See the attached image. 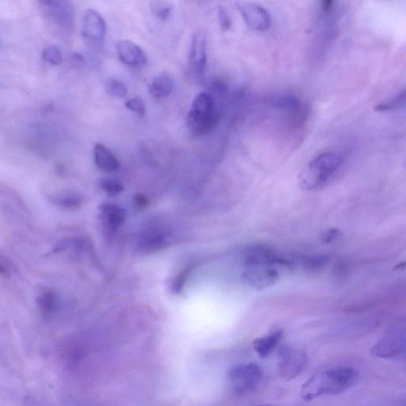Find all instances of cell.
<instances>
[{
    "instance_id": "cell-6",
    "label": "cell",
    "mask_w": 406,
    "mask_h": 406,
    "mask_svg": "<svg viewBox=\"0 0 406 406\" xmlns=\"http://www.w3.org/2000/svg\"><path fill=\"white\" fill-rule=\"evenodd\" d=\"M238 9L248 28L257 32H265L272 26V16L262 6L254 3H241L238 5Z\"/></svg>"
},
{
    "instance_id": "cell-16",
    "label": "cell",
    "mask_w": 406,
    "mask_h": 406,
    "mask_svg": "<svg viewBox=\"0 0 406 406\" xmlns=\"http://www.w3.org/2000/svg\"><path fill=\"white\" fill-rule=\"evenodd\" d=\"M167 236L160 233L148 234L141 242V248L145 252L158 251L167 245Z\"/></svg>"
},
{
    "instance_id": "cell-4",
    "label": "cell",
    "mask_w": 406,
    "mask_h": 406,
    "mask_svg": "<svg viewBox=\"0 0 406 406\" xmlns=\"http://www.w3.org/2000/svg\"><path fill=\"white\" fill-rule=\"evenodd\" d=\"M262 371L256 363L236 365L230 369L228 381L230 388L236 394L247 393L252 391L262 380Z\"/></svg>"
},
{
    "instance_id": "cell-7",
    "label": "cell",
    "mask_w": 406,
    "mask_h": 406,
    "mask_svg": "<svg viewBox=\"0 0 406 406\" xmlns=\"http://www.w3.org/2000/svg\"><path fill=\"white\" fill-rule=\"evenodd\" d=\"M38 4L40 10L54 23L64 26L72 25L74 9L71 2L66 0H43Z\"/></svg>"
},
{
    "instance_id": "cell-25",
    "label": "cell",
    "mask_w": 406,
    "mask_h": 406,
    "mask_svg": "<svg viewBox=\"0 0 406 406\" xmlns=\"http://www.w3.org/2000/svg\"><path fill=\"white\" fill-rule=\"evenodd\" d=\"M341 236V233L339 230L337 229H331L329 230L328 232L324 234L323 240L326 242H331L339 238Z\"/></svg>"
},
{
    "instance_id": "cell-26",
    "label": "cell",
    "mask_w": 406,
    "mask_h": 406,
    "mask_svg": "<svg viewBox=\"0 0 406 406\" xmlns=\"http://www.w3.org/2000/svg\"><path fill=\"white\" fill-rule=\"evenodd\" d=\"M136 201L138 202V205L140 207L144 206L146 203V199L143 195H138Z\"/></svg>"
},
{
    "instance_id": "cell-19",
    "label": "cell",
    "mask_w": 406,
    "mask_h": 406,
    "mask_svg": "<svg viewBox=\"0 0 406 406\" xmlns=\"http://www.w3.org/2000/svg\"><path fill=\"white\" fill-rule=\"evenodd\" d=\"M150 9L153 15L165 21L173 10V6L170 2L167 1H153L150 3Z\"/></svg>"
},
{
    "instance_id": "cell-1",
    "label": "cell",
    "mask_w": 406,
    "mask_h": 406,
    "mask_svg": "<svg viewBox=\"0 0 406 406\" xmlns=\"http://www.w3.org/2000/svg\"><path fill=\"white\" fill-rule=\"evenodd\" d=\"M356 371L351 367L331 368L316 375L303 385L302 397L306 400L327 395H338L356 380Z\"/></svg>"
},
{
    "instance_id": "cell-15",
    "label": "cell",
    "mask_w": 406,
    "mask_h": 406,
    "mask_svg": "<svg viewBox=\"0 0 406 406\" xmlns=\"http://www.w3.org/2000/svg\"><path fill=\"white\" fill-rule=\"evenodd\" d=\"M100 212L106 224L110 229H116L125 222L126 212L123 208L117 205L106 203L100 207Z\"/></svg>"
},
{
    "instance_id": "cell-8",
    "label": "cell",
    "mask_w": 406,
    "mask_h": 406,
    "mask_svg": "<svg viewBox=\"0 0 406 406\" xmlns=\"http://www.w3.org/2000/svg\"><path fill=\"white\" fill-rule=\"evenodd\" d=\"M106 31L104 19L97 11L89 9L84 13L81 21V33L84 38L91 42L101 43L105 38Z\"/></svg>"
},
{
    "instance_id": "cell-9",
    "label": "cell",
    "mask_w": 406,
    "mask_h": 406,
    "mask_svg": "<svg viewBox=\"0 0 406 406\" xmlns=\"http://www.w3.org/2000/svg\"><path fill=\"white\" fill-rule=\"evenodd\" d=\"M207 62V40L204 32H197L193 35L189 63L192 70L198 75L204 73Z\"/></svg>"
},
{
    "instance_id": "cell-11",
    "label": "cell",
    "mask_w": 406,
    "mask_h": 406,
    "mask_svg": "<svg viewBox=\"0 0 406 406\" xmlns=\"http://www.w3.org/2000/svg\"><path fill=\"white\" fill-rule=\"evenodd\" d=\"M404 349L405 345L401 338L389 336L374 345L371 349V354L383 358H395L400 356Z\"/></svg>"
},
{
    "instance_id": "cell-14",
    "label": "cell",
    "mask_w": 406,
    "mask_h": 406,
    "mask_svg": "<svg viewBox=\"0 0 406 406\" xmlns=\"http://www.w3.org/2000/svg\"><path fill=\"white\" fill-rule=\"evenodd\" d=\"M282 336L281 331H275L273 333L263 337L258 338L253 342V349L260 358H266L273 353Z\"/></svg>"
},
{
    "instance_id": "cell-2",
    "label": "cell",
    "mask_w": 406,
    "mask_h": 406,
    "mask_svg": "<svg viewBox=\"0 0 406 406\" xmlns=\"http://www.w3.org/2000/svg\"><path fill=\"white\" fill-rule=\"evenodd\" d=\"M218 117L214 98L207 93H199L193 99L187 114L188 131L195 137L202 136L212 130Z\"/></svg>"
},
{
    "instance_id": "cell-27",
    "label": "cell",
    "mask_w": 406,
    "mask_h": 406,
    "mask_svg": "<svg viewBox=\"0 0 406 406\" xmlns=\"http://www.w3.org/2000/svg\"><path fill=\"white\" fill-rule=\"evenodd\" d=\"M259 406H274V405H259Z\"/></svg>"
},
{
    "instance_id": "cell-20",
    "label": "cell",
    "mask_w": 406,
    "mask_h": 406,
    "mask_svg": "<svg viewBox=\"0 0 406 406\" xmlns=\"http://www.w3.org/2000/svg\"><path fill=\"white\" fill-rule=\"evenodd\" d=\"M106 90L110 96L114 98H124L128 94L126 86L117 79H110L106 84Z\"/></svg>"
},
{
    "instance_id": "cell-22",
    "label": "cell",
    "mask_w": 406,
    "mask_h": 406,
    "mask_svg": "<svg viewBox=\"0 0 406 406\" xmlns=\"http://www.w3.org/2000/svg\"><path fill=\"white\" fill-rule=\"evenodd\" d=\"M99 187L102 190L110 195H116L124 191L123 184L114 179H102L99 181Z\"/></svg>"
},
{
    "instance_id": "cell-12",
    "label": "cell",
    "mask_w": 406,
    "mask_h": 406,
    "mask_svg": "<svg viewBox=\"0 0 406 406\" xmlns=\"http://www.w3.org/2000/svg\"><path fill=\"white\" fill-rule=\"evenodd\" d=\"M94 160L100 170L106 172L116 171L120 167V162L116 155L109 148L100 143L94 147Z\"/></svg>"
},
{
    "instance_id": "cell-24",
    "label": "cell",
    "mask_w": 406,
    "mask_h": 406,
    "mask_svg": "<svg viewBox=\"0 0 406 406\" xmlns=\"http://www.w3.org/2000/svg\"><path fill=\"white\" fill-rule=\"evenodd\" d=\"M218 17L221 29L223 31H227L231 28V17H230L229 12L224 6H218Z\"/></svg>"
},
{
    "instance_id": "cell-17",
    "label": "cell",
    "mask_w": 406,
    "mask_h": 406,
    "mask_svg": "<svg viewBox=\"0 0 406 406\" xmlns=\"http://www.w3.org/2000/svg\"><path fill=\"white\" fill-rule=\"evenodd\" d=\"M38 307L44 314H50L57 307L55 293L50 289L40 290L37 297Z\"/></svg>"
},
{
    "instance_id": "cell-13",
    "label": "cell",
    "mask_w": 406,
    "mask_h": 406,
    "mask_svg": "<svg viewBox=\"0 0 406 406\" xmlns=\"http://www.w3.org/2000/svg\"><path fill=\"white\" fill-rule=\"evenodd\" d=\"M174 79L170 73L161 72L155 77L148 87L152 97L157 99L168 97L173 91Z\"/></svg>"
},
{
    "instance_id": "cell-3",
    "label": "cell",
    "mask_w": 406,
    "mask_h": 406,
    "mask_svg": "<svg viewBox=\"0 0 406 406\" xmlns=\"http://www.w3.org/2000/svg\"><path fill=\"white\" fill-rule=\"evenodd\" d=\"M344 155L329 152L317 155L300 175V184L307 188L320 187L342 165Z\"/></svg>"
},
{
    "instance_id": "cell-18",
    "label": "cell",
    "mask_w": 406,
    "mask_h": 406,
    "mask_svg": "<svg viewBox=\"0 0 406 406\" xmlns=\"http://www.w3.org/2000/svg\"><path fill=\"white\" fill-rule=\"evenodd\" d=\"M406 107V90L402 91L394 98L375 106V110L380 112H387L402 109Z\"/></svg>"
},
{
    "instance_id": "cell-21",
    "label": "cell",
    "mask_w": 406,
    "mask_h": 406,
    "mask_svg": "<svg viewBox=\"0 0 406 406\" xmlns=\"http://www.w3.org/2000/svg\"><path fill=\"white\" fill-rule=\"evenodd\" d=\"M43 58L45 62L52 65H59L63 62L62 51L54 45L46 47L43 52Z\"/></svg>"
},
{
    "instance_id": "cell-23",
    "label": "cell",
    "mask_w": 406,
    "mask_h": 406,
    "mask_svg": "<svg viewBox=\"0 0 406 406\" xmlns=\"http://www.w3.org/2000/svg\"><path fill=\"white\" fill-rule=\"evenodd\" d=\"M126 107L139 115L140 117H143L146 114V106L143 100L140 97H134L126 102Z\"/></svg>"
},
{
    "instance_id": "cell-5",
    "label": "cell",
    "mask_w": 406,
    "mask_h": 406,
    "mask_svg": "<svg viewBox=\"0 0 406 406\" xmlns=\"http://www.w3.org/2000/svg\"><path fill=\"white\" fill-rule=\"evenodd\" d=\"M279 356L280 374L286 380H292L299 376L308 363L306 353L301 350L284 348Z\"/></svg>"
},
{
    "instance_id": "cell-10",
    "label": "cell",
    "mask_w": 406,
    "mask_h": 406,
    "mask_svg": "<svg viewBox=\"0 0 406 406\" xmlns=\"http://www.w3.org/2000/svg\"><path fill=\"white\" fill-rule=\"evenodd\" d=\"M118 55L125 65L133 67H142L147 65L146 54L136 43L131 40H120L117 44Z\"/></svg>"
}]
</instances>
